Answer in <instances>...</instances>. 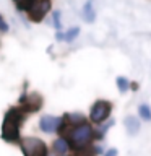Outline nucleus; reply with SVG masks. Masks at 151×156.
Masks as SVG:
<instances>
[{
    "label": "nucleus",
    "instance_id": "4468645a",
    "mask_svg": "<svg viewBox=\"0 0 151 156\" xmlns=\"http://www.w3.org/2000/svg\"><path fill=\"white\" fill-rule=\"evenodd\" d=\"M73 156H96L94 153V143L90 146H85V148H78L73 151Z\"/></svg>",
    "mask_w": 151,
    "mask_h": 156
},
{
    "label": "nucleus",
    "instance_id": "f8f14e48",
    "mask_svg": "<svg viewBox=\"0 0 151 156\" xmlns=\"http://www.w3.org/2000/svg\"><path fill=\"white\" fill-rule=\"evenodd\" d=\"M80 31H81L80 26H72V28H68L67 31L63 33V41L68 42V44L73 42V41H75V39H76L78 36H80Z\"/></svg>",
    "mask_w": 151,
    "mask_h": 156
},
{
    "label": "nucleus",
    "instance_id": "0eeeda50",
    "mask_svg": "<svg viewBox=\"0 0 151 156\" xmlns=\"http://www.w3.org/2000/svg\"><path fill=\"white\" fill-rule=\"evenodd\" d=\"M63 125V115H42L39 119V129L44 133H58Z\"/></svg>",
    "mask_w": 151,
    "mask_h": 156
},
{
    "label": "nucleus",
    "instance_id": "ddd939ff",
    "mask_svg": "<svg viewBox=\"0 0 151 156\" xmlns=\"http://www.w3.org/2000/svg\"><path fill=\"white\" fill-rule=\"evenodd\" d=\"M115 85H117V88H119V91L124 94V93H127L130 90L132 81L128 80V78H125V76H117L115 78Z\"/></svg>",
    "mask_w": 151,
    "mask_h": 156
},
{
    "label": "nucleus",
    "instance_id": "2eb2a0df",
    "mask_svg": "<svg viewBox=\"0 0 151 156\" xmlns=\"http://www.w3.org/2000/svg\"><path fill=\"white\" fill-rule=\"evenodd\" d=\"M34 2H36V0H13L15 7H16L19 12H26V13H28V10L31 8V5Z\"/></svg>",
    "mask_w": 151,
    "mask_h": 156
},
{
    "label": "nucleus",
    "instance_id": "f257e3e1",
    "mask_svg": "<svg viewBox=\"0 0 151 156\" xmlns=\"http://www.w3.org/2000/svg\"><path fill=\"white\" fill-rule=\"evenodd\" d=\"M58 136H63L70 145V150L75 151L78 148H85V146L93 145V141H94V127H93L90 120L78 125H68L65 119H63V125L60 132H58Z\"/></svg>",
    "mask_w": 151,
    "mask_h": 156
},
{
    "label": "nucleus",
    "instance_id": "9d476101",
    "mask_svg": "<svg viewBox=\"0 0 151 156\" xmlns=\"http://www.w3.org/2000/svg\"><path fill=\"white\" fill-rule=\"evenodd\" d=\"M81 16L85 20V23H94L96 21V10L93 5V0H86L85 5L81 8Z\"/></svg>",
    "mask_w": 151,
    "mask_h": 156
},
{
    "label": "nucleus",
    "instance_id": "423d86ee",
    "mask_svg": "<svg viewBox=\"0 0 151 156\" xmlns=\"http://www.w3.org/2000/svg\"><path fill=\"white\" fill-rule=\"evenodd\" d=\"M51 7H52V2L51 0H36L31 8L28 10V16L33 23H41L46 15L51 12Z\"/></svg>",
    "mask_w": 151,
    "mask_h": 156
},
{
    "label": "nucleus",
    "instance_id": "7ed1b4c3",
    "mask_svg": "<svg viewBox=\"0 0 151 156\" xmlns=\"http://www.w3.org/2000/svg\"><path fill=\"white\" fill-rule=\"evenodd\" d=\"M111 114H112V102L106 99H97L91 106L88 120L93 125H102L111 119Z\"/></svg>",
    "mask_w": 151,
    "mask_h": 156
},
{
    "label": "nucleus",
    "instance_id": "aec40b11",
    "mask_svg": "<svg viewBox=\"0 0 151 156\" xmlns=\"http://www.w3.org/2000/svg\"><path fill=\"white\" fill-rule=\"evenodd\" d=\"M63 156H70V154H63Z\"/></svg>",
    "mask_w": 151,
    "mask_h": 156
},
{
    "label": "nucleus",
    "instance_id": "f03ea898",
    "mask_svg": "<svg viewBox=\"0 0 151 156\" xmlns=\"http://www.w3.org/2000/svg\"><path fill=\"white\" fill-rule=\"evenodd\" d=\"M28 114L19 106H13L7 111L3 117L2 129H0V136L7 143L18 145L21 141V125L26 122Z\"/></svg>",
    "mask_w": 151,
    "mask_h": 156
},
{
    "label": "nucleus",
    "instance_id": "1a4fd4ad",
    "mask_svg": "<svg viewBox=\"0 0 151 156\" xmlns=\"http://www.w3.org/2000/svg\"><path fill=\"white\" fill-rule=\"evenodd\" d=\"M52 151L55 154H58V156L68 154V151H70V145H68V141L63 138V136H57V138L52 141Z\"/></svg>",
    "mask_w": 151,
    "mask_h": 156
},
{
    "label": "nucleus",
    "instance_id": "6ab92c4d",
    "mask_svg": "<svg viewBox=\"0 0 151 156\" xmlns=\"http://www.w3.org/2000/svg\"><path fill=\"white\" fill-rule=\"evenodd\" d=\"M55 39H57L58 42H62V41H63V33H62V31H58V33L55 34Z\"/></svg>",
    "mask_w": 151,
    "mask_h": 156
},
{
    "label": "nucleus",
    "instance_id": "6e6552de",
    "mask_svg": "<svg viewBox=\"0 0 151 156\" xmlns=\"http://www.w3.org/2000/svg\"><path fill=\"white\" fill-rule=\"evenodd\" d=\"M124 125H125V130H127V133L128 135H136L140 132V127H141V124H140V119L136 115H127L125 119H124Z\"/></svg>",
    "mask_w": 151,
    "mask_h": 156
},
{
    "label": "nucleus",
    "instance_id": "dca6fc26",
    "mask_svg": "<svg viewBox=\"0 0 151 156\" xmlns=\"http://www.w3.org/2000/svg\"><path fill=\"white\" fill-rule=\"evenodd\" d=\"M52 24H54V28L57 29V33L62 29V13L58 12V10H54L52 12Z\"/></svg>",
    "mask_w": 151,
    "mask_h": 156
},
{
    "label": "nucleus",
    "instance_id": "f3484780",
    "mask_svg": "<svg viewBox=\"0 0 151 156\" xmlns=\"http://www.w3.org/2000/svg\"><path fill=\"white\" fill-rule=\"evenodd\" d=\"M10 31V26H8V23L5 21V18L0 15V33H8Z\"/></svg>",
    "mask_w": 151,
    "mask_h": 156
},
{
    "label": "nucleus",
    "instance_id": "20e7f679",
    "mask_svg": "<svg viewBox=\"0 0 151 156\" xmlns=\"http://www.w3.org/2000/svg\"><path fill=\"white\" fill-rule=\"evenodd\" d=\"M23 156H49V148L46 141L37 138V136H24L19 141Z\"/></svg>",
    "mask_w": 151,
    "mask_h": 156
},
{
    "label": "nucleus",
    "instance_id": "9b49d317",
    "mask_svg": "<svg viewBox=\"0 0 151 156\" xmlns=\"http://www.w3.org/2000/svg\"><path fill=\"white\" fill-rule=\"evenodd\" d=\"M138 117L140 120H145V122H151V107L149 104H146V102H141L138 106Z\"/></svg>",
    "mask_w": 151,
    "mask_h": 156
},
{
    "label": "nucleus",
    "instance_id": "a211bd4d",
    "mask_svg": "<svg viewBox=\"0 0 151 156\" xmlns=\"http://www.w3.org/2000/svg\"><path fill=\"white\" fill-rule=\"evenodd\" d=\"M102 156H119V151H117V148H109L102 153Z\"/></svg>",
    "mask_w": 151,
    "mask_h": 156
},
{
    "label": "nucleus",
    "instance_id": "39448f33",
    "mask_svg": "<svg viewBox=\"0 0 151 156\" xmlns=\"http://www.w3.org/2000/svg\"><path fill=\"white\" fill-rule=\"evenodd\" d=\"M21 109L26 112V114H33V112H37L42 107V98L39 93H28L23 91V94L19 96V104Z\"/></svg>",
    "mask_w": 151,
    "mask_h": 156
}]
</instances>
